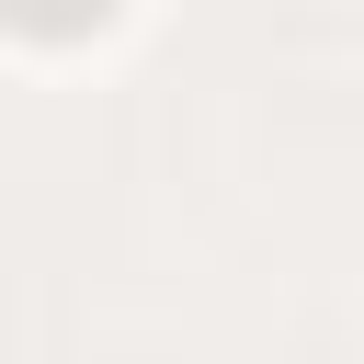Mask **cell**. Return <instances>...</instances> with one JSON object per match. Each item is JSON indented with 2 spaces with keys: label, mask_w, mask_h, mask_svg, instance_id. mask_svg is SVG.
<instances>
[{
  "label": "cell",
  "mask_w": 364,
  "mask_h": 364,
  "mask_svg": "<svg viewBox=\"0 0 364 364\" xmlns=\"http://www.w3.org/2000/svg\"><path fill=\"white\" fill-rule=\"evenodd\" d=\"M0 11H11L23 34H91V23L114 11V0H0Z\"/></svg>",
  "instance_id": "cell-1"
}]
</instances>
